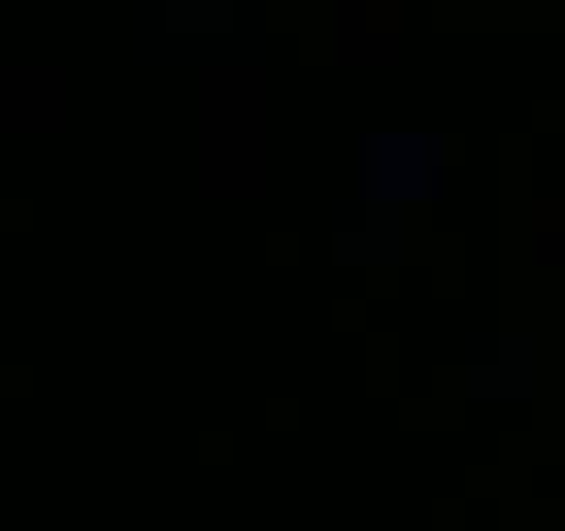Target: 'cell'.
Segmentation results:
<instances>
[{
	"instance_id": "6da1fadb",
	"label": "cell",
	"mask_w": 565,
	"mask_h": 531,
	"mask_svg": "<svg viewBox=\"0 0 565 531\" xmlns=\"http://www.w3.org/2000/svg\"><path fill=\"white\" fill-rule=\"evenodd\" d=\"M532 227H538V233H554V227H560V233H565V200L532 205Z\"/></svg>"
},
{
	"instance_id": "7a4b0ae2",
	"label": "cell",
	"mask_w": 565,
	"mask_h": 531,
	"mask_svg": "<svg viewBox=\"0 0 565 531\" xmlns=\"http://www.w3.org/2000/svg\"><path fill=\"white\" fill-rule=\"evenodd\" d=\"M366 28H372V34H394V28H399V6H388V0L366 6Z\"/></svg>"
}]
</instances>
